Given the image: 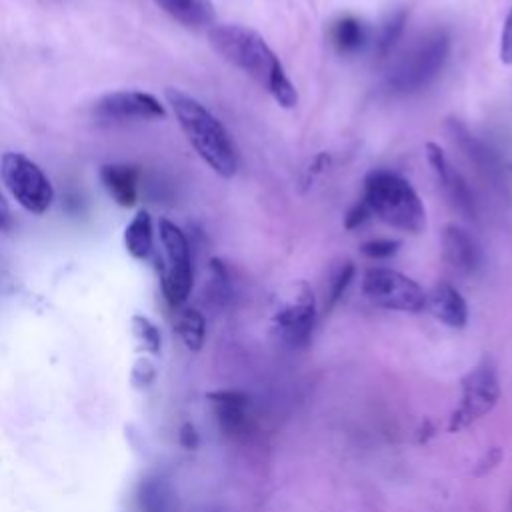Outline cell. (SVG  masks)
<instances>
[{"label":"cell","instance_id":"1","mask_svg":"<svg viewBox=\"0 0 512 512\" xmlns=\"http://www.w3.org/2000/svg\"><path fill=\"white\" fill-rule=\"evenodd\" d=\"M208 40L226 62L254 78L282 108L296 106L298 92L294 84L286 76L280 58L258 32L240 24H214L208 30Z\"/></svg>","mask_w":512,"mask_h":512},{"label":"cell","instance_id":"26","mask_svg":"<svg viewBox=\"0 0 512 512\" xmlns=\"http://www.w3.org/2000/svg\"><path fill=\"white\" fill-rule=\"evenodd\" d=\"M500 60L504 64H512V8L506 14L504 26H502V34H500Z\"/></svg>","mask_w":512,"mask_h":512},{"label":"cell","instance_id":"2","mask_svg":"<svg viewBox=\"0 0 512 512\" xmlns=\"http://www.w3.org/2000/svg\"><path fill=\"white\" fill-rule=\"evenodd\" d=\"M166 100L198 156L222 178H232L238 170V154L220 120L178 88H166Z\"/></svg>","mask_w":512,"mask_h":512},{"label":"cell","instance_id":"7","mask_svg":"<svg viewBox=\"0 0 512 512\" xmlns=\"http://www.w3.org/2000/svg\"><path fill=\"white\" fill-rule=\"evenodd\" d=\"M364 296L386 310L420 312L426 308V294L418 282L398 270L376 266L362 278Z\"/></svg>","mask_w":512,"mask_h":512},{"label":"cell","instance_id":"4","mask_svg":"<svg viewBox=\"0 0 512 512\" xmlns=\"http://www.w3.org/2000/svg\"><path fill=\"white\" fill-rule=\"evenodd\" d=\"M450 54V36L444 30L422 34L388 72V88L392 92L410 94L428 86L442 70Z\"/></svg>","mask_w":512,"mask_h":512},{"label":"cell","instance_id":"15","mask_svg":"<svg viewBox=\"0 0 512 512\" xmlns=\"http://www.w3.org/2000/svg\"><path fill=\"white\" fill-rule=\"evenodd\" d=\"M426 306L434 318L450 328H462L468 322V306L462 294L450 282H438L426 294Z\"/></svg>","mask_w":512,"mask_h":512},{"label":"cell","instance_id":"6","mask_svg":"<svg viewBox=\"0 0 512 512\" xmlns=\"http://www.w3.org/2000/svg\"><path fill=\"white\" fill-rule=\"evenodd\" d=\"M4 186L16 202L32 214H42L54 200V190L42 168L18 152H6L0 160Z\"/></svg>","mask_w":512,"mask_h":512},{"label":"cell","instance_id":"5","mask_svg":"<svg viewBox=\"0 0 512 512\" xmlns=\"http://www.w3.org/2000/svg\"><path fill=\"white\" fill-rule=\"evenodd\" d=\"M158 232H160V244L164 252V262L160 266L162 292L166 302L178 308L190 296L192 282H194L190 244L186 234L166 218H160Z\"/></svg>","mask_w":512,"mask_h":512},{"label":"cell","instance_id":"3","mask_svg":"<svg viewBox=\"0 0 512 512\" xmlns=\"http://www.w3.org/2000/svg\"><path fill=\"white\" fill-rule=\"evenodd\" d=\"M370 214L384 224L418 234L426 226V210L412 184L396 172L372 170L364 180V198Z\"/></svg>","mask_w":512,"mask_h":512},{"label":"cell","instance_id":"19","mask_svg":"<svg viewBox=\"0 0 512 512\" xmlns=\"http://www.w3.org/2000/svg\"><path fill=\"white\" fill-rule=\"evenodd\" d=\"M124 246L130 256L144 260L152 254L154 238H152V220L146 210H138L136 216L124 230Z\"/></svg>","mask_w":512,"mask_h":512},{"label":"cell","instance_id":"12","mask_svg":"<svg viewBox=\"0 0 512 512\" xmlns=\"http://www.w3.org/2000/svg\"><path fill=\"white\" fill-rule=\"evenodd\" d=\"M442 256L460 274L472 276L482 266V250L476 238L458 224L442 230Z\"/></svg>","mask_w":512,"mask_h":512},{"label":"cell","instance_id":"18","mask_svg":"<svg viewBox=\"0 0 512 512\" xmlns=\"http://www.w3.org/2000/svg\"><path fill=\"white\" fill-rule=\"evenodd\" d=\"M368 38V28L354 16H340L330 26V42L342 54H354L362 50Z\"/></svg>","mask_w":512,"mask_h":512},{"label":"cell","instance_id":"28","mask_svg":"<svg viewBox=\"0 0 512 512\" xmlns=\"http://www.w3.org/2000/svg\"><path fill=\"white\" fill-rule=\"evenodd\" d=\"M180 444L184 446V448H188V450H194L196 446H198V432H196V428L190 424V422H186V424H182V428H180Z\"/></svg>","mask_w":512,"mask_h":512},{"label":"cell","instance_id":"29","mask_svg":"<svg viewBox=\"0 0 512 512\" xmlns=\"http://www.w3.org/2000/svg\"><path fill=\"white\" fill-rule=\"evenodd\" d=\"M10 210H8V204L4 202V198H2V194H0V230H4V228H8L10 226Z\"/></svg>","mask_w":512,"mask_h":512},{"label":"cell","instance_id":"25","mask_svg":"<svg viewBox=\"0 0 512 512\" xmlns=\"http://www.w3.org/2000/svg\"><path fill=\"white\" fill-rule=\"evenodd\" d=\"M400 248V240H392V238H376V240H368L360 246V252L368 258L374 260H382V258H390L398 252Z\"/></svg>","mask_w":512,"mask_h":512},{"label":"cell","instance_id":"21","mask_svg":"<svg viewBox=\"0 0 512 512\" xmlns=\"http://www.w3.org/2000/svg\"><path fill=\"white\" fill-rule=\"evenodd\" d=\"M406 18H408V10H406V8H398V10L390 12V14L382 20V24L378 26L376 36H374V50H376L380 56H386V54L394 48L396 40L402 36Z\"/></svg>","mask_w":512,"mask_h":512},{"label":"cell","instance_id":"8","mask_svg":"<svg viewBox=\"0 0 512 512\" xmlns=\"http://www.w3.org/2000/svg\"><path fill=\"white\" fill-rule=\"evenodd\" d=\"M316 318V302L312 288L298 280L292 284L288 298L278 306L272 318V326L280 342L290 348H302L308 344Z\"/></svg>","mask_w":512,"mask_h":512},{"label":"cell","instance_id":"14","mask_svg":"<svg viewBox=\"0 0 512 512\" xmlns=\"http://www.w3.org/2000/svg\"><path fill=\"white\" fill-rule=\"evenodd\" d=\"M218 426L228 436L244 434L250 426V398L240 390H216L208 394Z\"/></svg>","mask_w":512,"mask_h":512},{"label":"cell","instance_id":"13","mask_svg":"<svg viewBox=\"0 0 512 512\" xmlns=\"http://www.w3.org/2000/svg\"><path fill=\"white\" fill-rule=\"evenodd\" d=\"M448 136L452 142L462 150V154L476 166L478 172H482L486 178L496 180L504 174V166L494 150H490L482 140H478L474 134L468 132V128L460 120H448L446 124Z\"/></svg>","mask_w":512,"mask_h":512},{"label":"cell","instance_id":"10","mask_svg":"<svg viewBox=\"0 0 512 512\" xmlns=\"http://www.w3.org/2000/svg\"><path fill=\"white\" fill-rule=\"evenodd\" d=\"M166 110L158 98L140 90H116L100 96L92 104V118L100 124L164 118Z\"/></svg>","mask_w":512,"mask_h":512},{"label":"cell","instance_id":"23","mask_svg":"<svg viewBox=\"0 0 512 512\" xmlns=\"http://www.w3.org/2000/svg\"><path fill=\"white\" fill-rule=\"evenodd\" d=\"M132 332L138 338V342L144 346V350H148L152 354H156L160 350V332L146 316L132 318Z\"/></svg>","mask_w":512,"mask_h":512},{"label":"cell","instance_id":"22","mask_svg":"<svg viewBox=\"0 0 512 512\" xmlns=\"http://www.w3.org/2000/svg\"><path fill=\"white\" fill-rule=\"evenodd\" d=\"M354 264L350 260H344L340 262L332 274H330V282H328V290H326V310H330L340 298L342 294L346 292V288L350 286L352 278H354Z\"/></svg>","mask_w":512,"mask_h":512},{"label":"cell","instance_id":"16","mask_svg":"<svg viewBox=\"0 0 512 512\" xmlns=\"http://www.w3.org/2000/svg\"><path fill=\"white\" fill-rule=\"evenodd\" d=\"M100 180L112 200L124 208L136 204L138 198V168L130 164H104Z\"/></svg>","mask_w":512,"mask_h":512},{"label":"cell","instance_id":"11","mask_svg":"<svg viewBox=\"0 0 512 512\" xmlns=\"http://www.w3.org/2000/svg\"><path fill=\"white\" fill-rule=\"evenodd\" d=\"M426 158L428 164L432 166V172L436 176L438 186L442 188L448 204L464 218L472 220L476 218V202H474V194L470 190V186L466 184V180L462 178V174L452 166V162L448 160V156L444 154V150L434 144L428 142L426 144Z\"/></svg>","mask_w":512,"mask_h":512},{"label":"cell","instance_id":"27","mask_svg":"<svg viewBox=\"0 0 512 512\" xmlns=\"http://www.w3.org/2000/svg\"><path fill=\"white\" fill-rule=\"evenodd\" d=\"M370 216H372V214H370V208L366 206L364 200H360V202H356V204L348 210V214H346V218H344V226H346L348 230H354V228H358L360 224H364Z\"/></svg>","mask_w":512,"mask_h":512},{"label":"cell","instance_id":"20","mask_svg":"<svg viewBox=\"0 0 512 512\" xmlns=\"http://www.w3.org/2000/svg\"><path fill=\"white\" fill-rule=\"evenodd\" d=\"M174 328L188 350L198 352L202 348L204 336H206V320L200 310L180 308L174 320Z\"/></svg>","mask_w":512,"mask_h":512},{"label":"cell","instance_id":"9","mask_svg":"<svg viewBox=\"0 0 512 512\" xmlns=\"http://www.w3.org/2000/svg\"><path fill=\"white\" fill-rule=\"evenodd\" d=\"M500 398V386L490 362H482L472 368L462 380L460 406L450 420V432H456L474 420L488 414Z\"/></svg>","mask_w":512,"mask_h":512},{"label":"cell","instance_id":"17","mask_svg":"<svg viewBox=\"0 0 512 512\" xmlns=\"http://www.w3.org/2000/svg\"><path fill=\"white\" fill-rule=\"evenodd\" d=\"M166 14L188 28L214 26L216 12L210 0H154Z\"/></svg>","mask_w":512,"mask_h":512},{"label":"cell","instance_id":"24","mask_svg":"<svg viewBox=\"0 0 512 512\" xmlns=\"http://www.w3.org/2000/svg\"><path fill=\"white\" fill-rule=\"evenodd\" d=\"M140 500H142V508L146 512H166V508H168V494H166L164 486L158 482L146 484Z\"/></svg>","mask_w":512,"mask_h":512}]
</instances>
